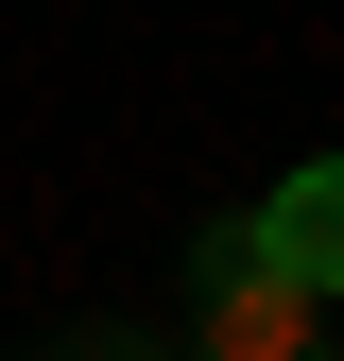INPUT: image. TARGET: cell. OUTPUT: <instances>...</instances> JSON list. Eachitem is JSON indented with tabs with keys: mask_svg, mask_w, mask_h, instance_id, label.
<instances>
[{
	"mask_svg": "<svg viewBox=\"0 0 344 361\" xmlns=\"http://www.w3.org/2000/svg\"><path fill=\"white\" fill-rule=\"evenodd\" d=\"M172 361H327V293L258 241V207L190 224V344Z\"/></svg>",
	"mask_w": 344,
	"mask_h": 361,
	"instance_id": "cell-1",
	"label": "cell"
},
{
	"mask_svg": "<svg viewBox=\"0 0 344 361\" xmlns=\"http://www.w3.org/2000/svg\"><path fill=\"white\" fill-rule=\"evenodd\" d=\"M258 241L293 258L310 293H344V155H310V172H276V207H258Z\"/></svg>",
	"mask_w": 344,
	"mask_h": 361,
	"instance_id": "cell-2",
	"label": "cell"
},
{
	"mask_svg": "<svg viewBox=\"0 0 344 361\" xmlns=\"http://www.w3.org/2000/svg\"><path fill=\"white\" fill-rule=\"evenodd\" d=\"M52 361H172V344H138V327H69Z\"/></svg>",
	"mask_w": 344,
	"mask_h": 361,
	"instance_id": "cell-3",
	"label": "cell"
}]
</instances>
